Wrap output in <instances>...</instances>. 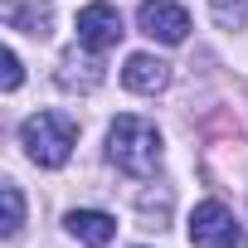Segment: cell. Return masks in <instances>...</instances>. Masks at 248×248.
<instances>
[{"mask_svg": "<svg viewBox=\"0 0 248 248\" xmlns=\"http://www.w3.org/2000/svg\"><path fill=\"white\" fill-rule=\"evenodd\" d=\"M107 156H112L117 170L146 180L161 166V132L151 127L146 117H117L112 132H107Z\"/></svg>", "mask_w": 248, "mask_h": 248, "instance_id": "obj_1", "label": "cell"}, {"mask_svg": "<svg viewBox=\"0 0 248 248\" xmlns=\"http://www.w3.org/2000/svg\"><path fill=\"white\" fill-rule=\"evenodd\" d=\"M209 10H214L219 30H243L248 25V0H209Z\"/></svg>", "mask_w": 248, "mask_h": 248, "instance_id": "obj_8", "label": "cell"}, {"mask_svg": "<svg viewBox=\"0 0 248 248\" xmlns=\"http://www.w3.org/2000/svg\"><path fill=\"white\" fill-rule=\"evenodd\" d=\"M190 243L195 248H243V229L219 200H204L190 214Z\"/></svg>", "mask_w": 248, "mask_h": 248, "instance_id": "obj_3", "label": "cell"}, {"mask_svg": "<svg viewBox=\"0 0 248 248\" xmlns=\"http://www.w3.org/2000/svg\"><path fill=\"white\" fill-rule=\"evenodd\" d=\"M20 141H25V151H30V161H34V166L59 170V166L68 161L73 141H78V127H73L63 112H34V117H25Z\"/></svg>", "mask_w": 248, "mask_h": 248, "instance_id": "obj_2", "label": "cell"}, {"mask_svg": "<svg viewBox=\"0 0 248 248\" xmlns=\"http://www.w3.org/2000/svg\"><path fill=\"white\" fill-rule=\"evenodd\" d=\"M137 25H141V34H151L161 44H185V34H190V15L175 0H141Z\"/></svg>", "mask_w": 248, "mask_h": 248, "instance_id": "obj_4", "label": "cell"}, {"mask_svg": "<svg viewBox=\"0 0 248 248\" xmlns=\"http://www.w3.org/2000/svg\"><path fill=\"white\" fill-rule=\"evenodd\" d=\"M122 83L132 93H161L170 83V63H161L156 54H132L127 68H122Z\"/></svg>", "mask_w": 248, "mask_h": 248, "instance_id": "obj_6", "label": "cell"}, {"mask_svg": "<svg viewBox=\"0 0 248 248\" xmlns=\"http://www.w3.org/2000/svg\"><path fill=\"white\" fill-rule=\"evenodd\" d=\"M0 63H5V73H0V88L15 93V88H20V78H25V73H20V54H15V49H5V59H0Z\"/></svg>", "mask_w": 248, "mask_h": 248, "instance_id": "obj_10", "label": "cell"}, {"mask_svg": "<svg viewBox=\"0 0 248 248\" xmlns=\"http://www.w3.org/2000/svg\"><path fill=\"white\" fill-rule=\"evenodd\" d=\"M0 200H5V233H20V224H25V195H20V185L5 180V185H0Z\"/></svg>", "mask_w": 248, "mask_h": 248, "instance_id": "obj_9", "label": "cell"}, {"mask_svg": "<svg viewBox=\"0 0 248 248\" xmlns=\"http://www.w3.org/2000/svg\"><path fill=\"white\" fill-rule=\"evenodd\" d=\"M117 39H122V15L107 5V0H93V5L78 10V44H83V49L107 54Z\"/></svg>", "mask_w": 248, "mask_h": 248, "instance_id": "obj_5", "label": "cell"}, {"mask_svg": "<svg viewBox=\"0 0 248 248\" xmlns=\"http://www.w3.org/2000/svg\"><path fill=\"white\" fill-rule=\"evenodd\" d=\"M68 233H73L78 243H88V248H107L112 233H117V219L102 214V209H73V214H68Z\"/></svg>", "mask_w": 248, "mask_h": 248, "instance_id": "obj_7", "label": "cell"}]
</instances>
